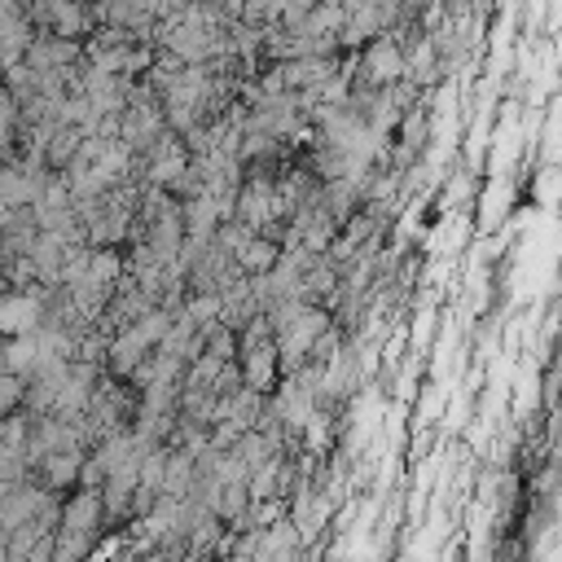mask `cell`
Here are the masks:
<instances>
[{
    "mask_svg": "<svg viewBox=\"0 0 562 562\" xmlns=\"http://www.w3.org/2000/svg\"><path fill=\"white\" fill-rule=\"evenodd\" d=\"M277 259H281V241L259 237V233L237 250V268H241L246 277H263V272H272V268H277Z\"/></svg>",
    "mask_w": 562,
    "mask_h": 562,
    "instance_id": "4",
    "label": "cell"
},
{
    "mask_svg": "<svg viewBox=\"0 0 562 562\" xmlns=\"http://www.w3.org/2000/svg\"><path fill=\"white\" fill-rule=\"evenodd\" d=\"M237 369H241V382H246L255 395H272L277 382H281V351H277V342L263 338V342L237 347Z\"/></svg>",
    "mask_w": 562,
    "mask_h": 562,
    "instance_id": "2",
    "label": "cell"
},
{
    "mask_svg": "<svg viewBox=\"0 0 562 562\" xmlns=\"http://www.w3.org/2000/svg\"><path fill=\"white\" fill-rule=\"evenodd\" d=\"M360 88H391L404 79V44L395 35H378L364 44L360 61H356Z\"/></svg>",
    "mask_w": 562,
    "mask_h": 562,
    "instance_id": "1",
    "label": "cell"
},
{
    "mask_svg": "<svg viewBox=\"0 0 562 562\" xmlns=\"http://www.w3.org/2000/svg\"><path fill=\"white\" fill-rule=\"evenodd\" d=\"M79 470H83L79 448H75V452H48V457L40 461L44 487H70V483H79Z\"/></svg>",
    "mask_w": 562,
    "mask_h": 562,
    "instance_id": "5",
    "label": "cell"
},
{
    "mask_svg": "<svg viewBox=\"0 0 562 562\" xmlns=\"http://www.w3.org/2000/svg\"><path fill=\"white\" fill-rule=\"evenodd\" d=\"M13 123H18V101L9 97V88H0V149L13 145Z\"/></svg>",
    "mask_w": 562,
    "mask_h": 562,
    "instance_id": "6",
    "label": "cell"
},
{
    "mask_svg": "<svg viewBox=\"0 0 562 562\" xmlns=\"http://www.w3.org/2000/svg\"><path fill=\"white\" fill-rule=\"evenodd\" d=\"M18 400H22V378H18V373H9V369H0V417H4Z\"/></svg>",
    "mask_w": 562,
    "mask_h": 562,
    "instance_id": "7",
    "label": "cell"
},
{
    "mask_svg": "<svg viewBox=\"0 0 562 562\" xmlns=\"http://www.w3.org/2000/svg\"><path fill=\"white\" fill-rule=\"evenodd\" d=\"M40 316H44V303L35 294H4L0 299V334H9V338L35 334Z\"/></svg>",
    "mask_w": 562,
    "mask_h": 562,
    "instance_id": "3",
    "label": "cell"
}]
</instances>
